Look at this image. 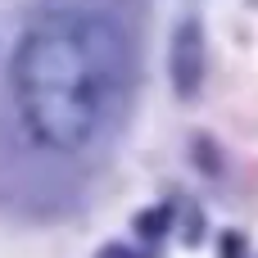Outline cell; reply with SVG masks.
Here are the masks:
<instances>
[{
  "mask_svg": "<svg viewBox=\"0 0 258 258\" xmlns=\"http://www.w3.org/2000/svg\"><path fill=\"white\" fill-rule=\"evenodd\" d=\"M122 41L91 14L41 18L14 54V104L27 136L73 154L95 141L122 91Z\"/></svg>",
  "mask_w": 258,
  "mask_h": 258,
  "instance_id": "1",
  "label": "cell"
},
{
  "mask_svg": "<svg viewBox=\"0 0 258 258\" xmlns=\"http://www.w3.org/2000/svg\"><path fill=\"white\" fill-rule=\"evenodd\" d=\"M200 68H204V54H200V32L186 23L177 32V45H172V77H177V91L190 95L200 86Z\"/></svg>",
  "mask_w": 258,
  "mask_h": 258,
  "instance_id": "2",
  "label": "cell"
}]
</instances>
